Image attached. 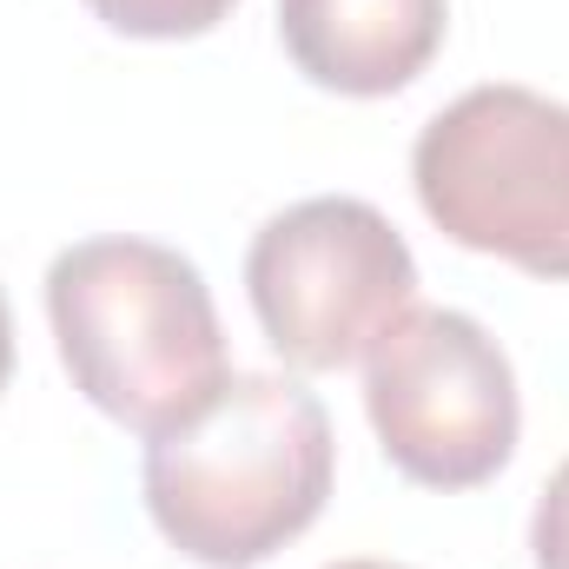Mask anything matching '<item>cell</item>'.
<instances>
[{"label": "cell", "instance_id": "obj_1", "mask_svg": "<svg viewBox=\"0 0 569 569\" xmlns=\"http://www.w3.org/2000/svg\"><path fill=\"white\" fill-rule=\"evenodd\" d=\"M338 477L325 405L279 371H232L226 391L146 443V510L206 569H259L298 543Z\"/></svg>", "mask_w": 569, "mask_h": 569}, {"label": "cell", "instance_id": "obj_2", "mask_svg": "<svg viewBox=\"0 0 569 569\" xmlns=\"http://www.w3.org/2000/svg\"><path fill=\"white\" fill-rule=\"evenodd\" d=\"M47 318L73 391L146 443L192 425L232 378L199 266L152 239L67 246L47 272Z\"/></svg>", "mask_w": 569, "mask_h": 569}, {"label": "cell", "instance_id": "obj_3", "mask_svg": "<svg viewBox=\"0 0 569 569\" xmlns=\"http://www.w3.org/2000/svg\"><path fill=\"white\" fill-rule=\"evenodd\" d=\"M425 219L463 252L569 279V107L530 87H470L411 146Z\"/></svg>", "mask_w": 569, "mask_h": 569}, {"label": "cell", "instance_id": "obj_4", "mask_svg": "<svg viewBox=\"0 0 569 569\" xmlns=\"http://www.w3.org/2000/svg\"><path fill=\"white\" fill-rule=\"evenodd\" d=\"M259 331L291 371L358 365L418 298V259L371 199H298L246 252Z\"/></svg>", "mask_w": 569, "mask_h": 569}, {"label": "cell", "instance_id": "obj_5", "mask_svg": "<svg viewBox=\"0 0 569 569\" xmlns=\"http://www.w3.org/2000/svg\"><path fill=\"white\" fill-rule=\"evenodd\" d=\"M365 418L398 477L425 490L490 483L523 430L503 345L450 305H411L365 351Z\"/></svg>", "mask_w": 569, "mask_h": 569}, {"label": "cell", "instance_id": "obj_6", "mask_svg": "<svg viewBox=\"0 0 569 569\" xmlns=\"http://www.w3.org/2000/svg\"><path fill=\"white\" fill-rule=\"evenodd\" d=\"M450 0H279L291 67L345 100L405 93L443 47Z\"/></svg>", "mask_w": 569, "mask_h": 569}, {"label": "cell", "instance_id": "obj_7", "mask_svg": "<svg viewBox=\"0 0 569 569\" xmlns=\"http://www.w3.org/2000/svg\"><path fill=\"white\" fill-rule=\"evenodd\" d=\"M87 7H93V20H107L127 40H199L239 0H87Z\"/></svg>", "mask_w": 569, "mask_h": 569}, {"label": "cell", "instance_id": "obj_8", "mask_svg": "<svg viewBox=\"0 0 569 569\" xmlns=\"http://www.w3.org/2000/svg\"><path fill=\"white\" fill-rule=\"evenodd\" d=\"M530 557L537 569H569V457L550 470L537 517H530Z\"/></svg>", "mask_w": 569, "mask_h": 569}, {"label": "cell", "instance_id": "obj_9", "mask_svg": "<svg viewBox=\"0 0 569 569\" xmlns=\"http://www.w3.org/2000/svg\"><path fill=\"white\" fill-rule=\"evenodd\" d=\"M13 378V318H7V291H0V391Z\"/></svg>", "mask_w": 569, "mask_h": 569}, {"label": "cell", "instance_id": "obj_10", "mask_svg": "<svg viewBox=\"0 0 569 569\" xmlns=\"http://www.w3.org/2000/svg\"><path fill=\"white\" fill-rule=\"evenodd\" d=\"M331 569H405V563H371V557H351V563H331Z\"/></svg>", "mask_w": 569, "mask_h": 569}]
</instances>
